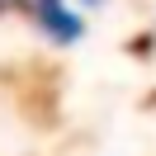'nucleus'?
<instances>
[{
    "mask_svg": "<svg viewBox=\"0 0 156 156\" xmlns=\"http://www.w3.org/2000/svg\"><path fill=\"white\" fill-rule=\"evenodd\" d=\"M71 5H85V10H99V5H104V0H71Z\"/></svg>",
    "mask_w": 156,
    "mask_h": 156,
    "instance_id": "f03ea898",
    "label": "nucleus"
},
{
    "mask_svg": "<svg viewBox=\"0 0 156 156\" xmlns=\"http://www.w3.org/2000/svg\"><path fill=\"white\" fill-rule=\"evenodd\" d=\"M29 14H33V24H38V29L48 33L52 43H62V48L80 43V33H85L80 14L71 10L66 0H29Z\"/></svg>",
    "mask_w": 156,
    "mask_h": 156,
    "instance_id": "f257e3e1",
    "label": "nucleus"
},
{
    "mask_svg": "<svg viewBox=\"0 0 156 156\" xmlns=\"http://www.w3.org/2000/svg\"><path fill=\"white\" fill-rule=\"evenodd\" d=\"M10 5H29V0H0V14H5V10H10Z\"/></svg>",
    "mask_w": 156,
    "mask_h": 156,
    "instance_id": "7ed1b4c3",
    "label": "nucleus"
},
{
    "mask_svg": "<svg viewBox=\"0 0 156 156\" xmlns=\"http://www.w3.org/2000/svg\"><path fill=\"white\" fill-rule=\"evenodd\" d=\"M151 33H156V29H151Z\"/></svg>",
    "mask_w": 156,
    "mask_h": 156,
    "instance_id": "20e7f679",
    "label": "nucleus"
}]
</instances>
